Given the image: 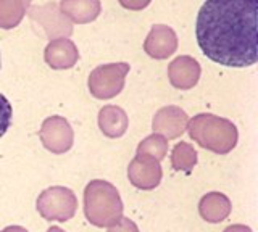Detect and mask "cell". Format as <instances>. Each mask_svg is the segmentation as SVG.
I'll use <instances>...</instances> for the list:
<instances>
[{
	"label": "cell",
	"instance_id": "6da1fadb",
	"mask_svg": "<svg viewBox=\"0 0 258 232\" xmlns=\"http://www.w3.org/2000/svg\"><path fill=\"white\" fill-rule=\"evenodd\" d=\"M258 0H207L197 17L202 53L218 65L247 68L258 60Z\"/></svg>",
	"mask_w": 258,
	"mask_h": 232
},
{
	"label": "cell",
	"instance_id": "7a4b0ae2",
	"mask_svg": "<svg viewBox=\"0 0 258 232\" xmlns=\"http://www.w3.org/2000/svg\"><path fill=\"white\" fill-rule=\"evenodd\" d=\"M84 213L87 221L97 227H111L123 218V202L115 186L95 179L84 190Z\"/></svg>",
	"mask_w": 258,
	"mask_h": 232
},
{
	"label": "cell",
	"instance_id": "3957f363",
	"mask_svg": "<svg viewBox=\"0 0 258 232\" xmlns=\"http://www.w3.org/2000/svg\"><path fill=\"white\" fill-rule=\"evenodd\" d=\"M190 137L207 150L224 155L236 147L237 129L231 121L213 115H199L189 123Z\"/></svg>",
	"mask_w": 258,
	"mask_h": 232
},
{
	"label": "cell",
	"instance_id": "277c9868",
	"mask_svg": "<svg viewBox=\"0 0 258 232\" xmlns=\"http://www.w3.org/2000/svg\"><path fill=\"white\" fill-rule=\"evenodd\" d=\"M78 200L67 187H48L37 198V211L47 221H68L76 213Z\"/></svg>",
	"mask_w": 258,
	"mask_h": 232
},
{
	"label": "cell",
	"instance_id": "5b68a950",
	"mask_svg": "<svg viewBox=\"0 0 258 232\" xmlns=\"http://www.w3.org/2000/svg\"><path fill=\"white\" fill-rule=\"evenodd\" d=\"M129 71L127 63H110L95 68L89 76V89L97 99H111L123 91L124 78Z\"/></svg>",
	"mask_w": 258,
	"mask_h": 232
},
{
	"label": "cell",
	"instance_id": "8992f818",
	"mask_svg": "<svg viewBox=\"0 0 258 232\" xmlns=\"http://www.w3.org/2000/svg\"><path fill=\"white\" fill-rule=\"evenodd\" d=\"M40 139L52 153H64L73 145V129L61 116H52L44 121L40 129Z\"/></svg>",
	"mask_w": 258,
	"mask_h": 232
},
{
	"label": "cell",
	"instance_id": "52a82bcc",
	"mask_svg": "<svg viewBox=\"0 0 258 232\" xmlns=\"http://www.w3.org/2000/svg\"><path fill=\"white\" fill-rule=\"evenodd\" d=\"M127 176L129 181L133 182V186H136L137 189H155L161 181L160 162L150 155L137 153V157L129 165Z\"/></svg>",
	"mask_w": 258,
	"mask_h": 232
},
{
	"label": "cell",
	"instance_id": "ba28073f",
	"mask_svg": "<svg viewBox=\"0 0 258 232\" xmlns=\"http://www.w3.org/2000/svg\"><path fill=\"white\" fill-rule=\"evenodd\" d=\"M168 76L174 87L185 91L197 84L199 76H200V66H199V63L190 57H179L169 65Z\"/></svg>",
	"mask_w": 258,
	"mask_h": 232
},
{
	"label": "cell",
	"instance_id": "9c48e42d",
	"mask_svg": "<svg viewBox=\"0 0 258 232\" xmlns=\"http://www.w3.org/2000/svg\"><path fill=\"white\" fill-rule=\"evenodd\" d=\"M176 34L168 26H155L145 41V52L153 58H166L176 50Z\"/></svg>",
	"mask_w": 258,
	"mask_h": 232
},
{
	"label": "cell",
	"instance_id": "30bf717a",
	"mask_svg": "<svg viewBox=\"0 0 258 232\" xmlns=\"http://www.w3.org/2000/svg\"><path fill=\"white\" fill-rule=\"evenodd\" d=\"M185 123H187V115L181 108L168 107L161 108L153 118V129L165 134L168 139H174L184 132Z\"/></svg>",
	"mask_w": 258,
	"mask_h": 232
},
{
	"label": "cell",
	"instance_id": "8fae6325",
	"mask_svg": "<svg viewBox=\"0 0 258 232\" xmlns=\"http://www.w3.org/2000/svg\"><path fill=\"white\" fill-rule=\"evenodd\" d=\"M78 50L75 44L68 39H55L45 49V61L55 69L71 68L78 60Z\"/></svg>",
	"mask_w": 258,
	"mask_h": 232
},
{
	"label": "cell",
	"instance_id": "7c38bea8",
	"mask_svg": "<svg viewBox=\"0 0 258 232\" xmlns=\"http://www.w3.org/2000/svg\"><path fill=\"white\" fill-rule=\"evenodd\" d=\"M199 211L205 221L220 222L228 218V214L231 213V202L226 195L212 192V194L205 195L200 200Z\"/></svg>",
	"mask_w": 258,
	"mask_h": 232
},
{
	"label": "cell",
	"instance_id": "4fadbf2b",
	"mask_svg": "<svg viewBox=\"0 0 258 232\" xmlns=\"http://www.w3.org/2000/svg\"><path fill=\"white\" fill-rule=\"evenodd\" d=\"M99 124L100 129L108 137H119L127 129V116L118 107H105L99 113Z\"/></svg>",
	"mask_w": 258,
	"mask_h": 232
},
{
	"label": "cell",
	"instance_id": "5bb4252c",
	"mask_svg": "<svg viewBox=\"0 0 258 232\" xmlns=\"http://www.w3.org/2000/svg\"><path fill=\"white\" fill-rule=\"evenodd\" d=\"M61 10L73 21L87 23L99 17L100 4L99 0H61Z\"/></svg>",
	"mask_w": 258,
	"mask_h": 232
},
{
	"label": "cell",
	"instance_id": "9a60e30c",
	"mask_svg": "<svg viewBox=\"0 0 258 232\" xmlns=\"http://www.w3.org/2000/svg\"><path fill=\"white\" fill-rule=\"evenodd\" d=\"M31 0H0V28L12 29L18 26Z\"/></svg>",
	"mask_w": 258,
	"mask_h": 232
},
{
	"label": "cell",
	"instance_id": "2e32d148",
	"mask_svg": "<svg viewBox=\"0 0 258 232\" xmlns=\"http://www.w3.org/2000/svg\"><path fill=\"white\" fill-rule=\"evenodd\" d=\"M197 163V151L189 143H177L173 150V168L176 171H190Z\"/></svg>",
	"mask_w": 258,
	"mask_h": 232
},
{
	"label": "cell",
	"instance_id": "e0dca14e",
	"mask_svg": "<svg viewBox=\"0 0 258 232\" xmlns=\"http://www.w3.org/2000/svg\"><path fill=\"white\" fill-rule=\"evenodd\" d=\"M166 147H168L166 140L161 137V135L153 134V135H150V137H147L141 143L139 148H137V153L150 155V157H153V158L160 162V160H163V157L166 153Z\"/></svg>",
	"mask_w": 258,
	"mask_h": 232
},
{
	"label": "cell",
	"instance_id": "ac0fdd59",
	"mask_svg": "<svg viewBox=\"0 0 258 232\" xmlns=\"http://www.w3.org/2000/svg\"><path fill=\"white\" fill-rule=\"evenodd\" d=\"M12 118H13L12 103L8 102V99L5 97V95L0 94V137L5 135V132L10 129Z\"/></svg>",
	"mask_w": 258,
	"mask_h": 232
},
{
	"label": "cell",
	"instance_id": "d6986e66",
	"mask_svg": "<svg viewBox=\"0 0 258 232\" xmlns=\"http://www.w3.org/2000/svg\"><path fill=\"white\" fill-rule=\"evenodd\" d=\"M108 232H139V229H137V226L131 219L121 218L116 224H113Z\"/></svg>",
	"mask_w": 258,
	"mask_h": 232
},
{
	"label": "cell",
	"instance_id": "ffe728a7",
	"mask_svg": "<svg viewBox=\"0 0 258 232\" xmlns=\"http://www.w3.org/2000/svg\"><path fill=\"white\" fill-rule=\"evenodd\" d=\"M119 4L129 10H142L150 4V0H119Z\"/></svg>",
	"mask_w": 258,
	"mask_h": 232
},
{
	"label": "cell",
	"instance_id": "44dd1931",
	"mask_svg": "<svg viewBox=\"0 0 258 232\" xmlns=\"http://www.w3.org/2000/svg\"><path fill=\"white\" fill-rule=\"evenodd\" d=\"M224 232H252V229L247 226H229L228 229H224Z\"/></svg>",
	"mask_w": 258,
	"mask_h": 232
},
{
	"label": "cell",
	"instance_id": "7402d4cb",
	"mask_svg": "<svg viewBox=\"0 0 258 232\" xmlns=\"http://www.w3.org/2000/svg\"><path fill=\"white\" fill-rule=\"evenodd\" d=\"M2 232H28V230L24 227H20V226H8Z\"/></svg>",
	"mask_w": 258,
	"mask_h": 232
},
{
	"label": "cell",
	"instance_id": "603a6c76",
	"mask_svg": "<svg viewBox=\"0 0 258 232\" xmlns=\"http://www.w3.org/2000/svg\"><path fill=\"white\" fill-rule=\"evenodd\" d=\"M47 232H64V230H61L60 227H50Z\"/></svg>",
	"mask_w": 258,
	"mask_h": 232
},
{
	"label": "cell",
	"instance_id": "cb8c5ba5",
	"mask_svg": "<svg viewBox=\"0 0 258 232\" xmlns=\"http://www.w3.org/2000/svg\"><path fill=\"white\" fill-rule=\"evenodd\" d=\"M0 66H2V57H0Z\"/></svg>",
	"mask_w": 258,
	"mask_h": 232
}]
</instances>
